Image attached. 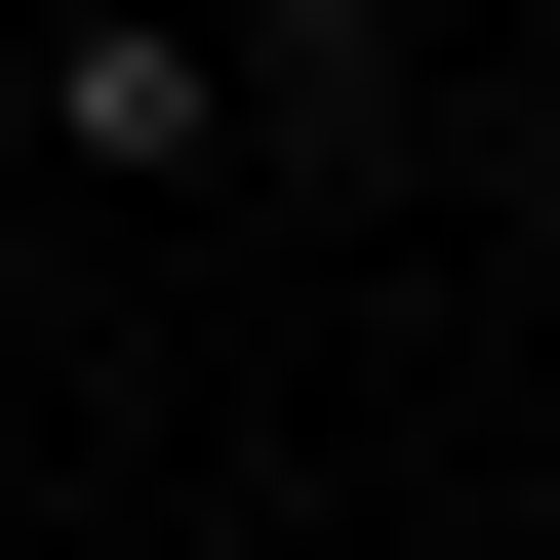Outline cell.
<instances>
[{"mask_svg":"<svg viewBox=\"0 0 560 560\" xmlns=\"http://www.w3.org/2000/svg\"><path fill=\"white\" fill-rule=\"evenodd\" d=\"M0 120H40V161H81V200H200V161H280V120H241V40H200V0H40V81H0Z\"/></svg>","mask_w":560,"mask_h":560,"instance_id":"cell-1","label":"cell"},{"mask_svg":"<svg viewBox=\"0 0 560 560\" xmlns=\"http://www.w3.org/2000/svg\"><path fill=\"white\" fill-rule=\"evenodd\" d=\"M200 40H241V120H280V161H361V120H400V40H441V0H200Z\"/></svg>","mask_w":560,"mask_h":560,"instance_id":"cell-2","label":"cell"}]
</instances>
